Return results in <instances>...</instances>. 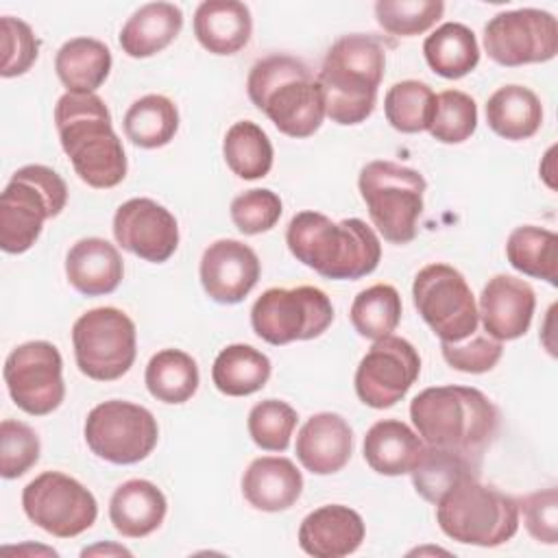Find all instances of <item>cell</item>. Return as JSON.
Wrapping results in <instances>:
<instances>
[{
    "label": "cell",
    "mask_w": 558,
    "mask_h": 558,
    "mask_svg": "<svg viewBox=\"0 0 558 558\" xmlns=\"http://www.w3.org/2000/svg\"><path fill=\"white\" fill-rule=\"evenodd\" d=\"M59 142L74 172L96 190H109L126 177V155L113 131L111 113L98 94L65 92L54 107Z\"/></svg>",
    "instance_id": "obj_1"
},
{
    "label": "cell",
    "mask_w": 558,
    "mask_h": 558,
    "mask_svg": "<svg viewBox=\"0 0 558 558\" xmlns=\"http://www.w3.org/2000/svg\"><path fill=\"white\" fill-rule=\"evenodd\" d=\"M290 253L325 279H362L381 259L377 233L360 218L333 222L320 211H299L288 222Z\"/></svg>",
    "instance_id": "obj_2"
},
{
    "label": "cell",
    "mask_w": 558,
    "mask_h": 558,
    "mask_svg": "<svg viewBox=\"0 0 558 558\" xmlns=\"http://www.w3.org/2000/svg\"><path fill=\"white\" fill-rule=\"evenodd\" d=\"M410 418L425 445L484 456L499 432L497 405L471 386H434L410 401Z\"/></svg>",
    "instance_id": "obj_3"
},
{
    "label": "cell",
    "mask_w": 558,
    "mask_h": 558,
    "mask_svg": "<svg viewBox=\"0 0 558 558\" xmlns=\"http://www.w3.org/2000/svg\"><path fill=\"white\" fill-rule=\"evenodd\" d=\"M388 46L395 44L364 33L342 35L331 44L316 76L325 94V113L331 122L351 126L373 113Z\"/></svg>",
    "instance_id": "obj_4"
},
{
    "label": "cell",
    "mask_w": 558,
    "mask_h": 558,
    "mask_svg": "<svg viewBox=\"0 0 558 558\" xmlns=\"http://www.w3.org/2000/svg\"><path fill=\"white\" fill-rule=\"evenodd\" d=\"M246 92L251 102L288 137L314 135L325 120V94L307 63L292 54H268L253 63Z\"/></svg>",
    "instance_id": "obj_5"
},
{
    "label": "cell",
    "mask_w": 558,
    "mask_h": 558,
    "mask_svg": "<svg viewBox=\"0 0 558 558\" xmlns=\"http://www.w3.org/2000/svg\"><path fill=\"white\" fill-rule=\"evenodd\" d=\"M440 530L464 545L497 547L519 530V504L510 495L466 477L451 486L436 504Z\"/></svg>",
    "instance_id": "obj_6"
},
{
    "label": "cell",
    "mask_w": 558,
    "mask_h": 558,
    "mask_svg": "<svg viewBox=\"0 0 558 558\" xmlns=\"http://www.w3.org/2000/svg\"><path fill=\"white\" fill-rule=\"evenodd\" d=\"M65 203L68 185L59 172L41 163L17 168L0 194V248L11 255L28 251Z\"/></svg>",
    "instance_id": "obj_7"
},
{
    "label": "cell",
    "mask_w": 558,
    "mask_h": 558,
    "mask_svg": "<svg viewBox=\"0 0 558 558\" xmlns=\"http://www.w3.org/2000/svg\"><path fill=\"white\" fill-rule=\"evenodd\" d=\"M357 187L375 229L390 244H408L416 238V220L423 211L425 179L418 170L377 159L360 170Z\"/></svg>",
    "instance_id": "obj_8"
},
{
    "label": "cell",
    "mask_w": 558,
    "mask_h": 558,
    "mask_svg": "<svg viewBox=\"0 0 558 558\" xmlns=\"http://www.w3.org/2000/svg\"><path fill=\"white\" fill-rule=\"evenodd\" d=\"M78 371L96 381H113L129 373L137 355L135 323L118 307H94L72 327Z\"/></svg>",
    "instance_id": "obj_9"
},
{
    "label": "cell",
    "mask_w": 558,
    "mask_h": 558,
    "mask_svg": "<svg viewBox=\"0 0 558 558\" xmlns=\"http://www.w3.org/2000/svg\"><path fill=\"white\" fill-rule=\"evenodd\" d=\"M414 307L440 342H462L480 327L475 296L460 270L449 264H427L412 283Z\"/></svg>",
    "instance_id": "obj_10"
},
{
    "label": "cell",
    "mask_w": 558,
    "mask_h": 558,
    "mask_svg": "<svg viewBox=\"0 0 558 558\" xmlns=\"http://www.w3.org/2000/svg\"><path fill=\"white\" fill-rule=\"evenodd\" d=\"M333 320L329 296L314 286L268 288L253 303V331L268 344L312 340L327 331Z\"/></svg>",
    "instance_id": "obj_11"
},
{
    "label": "cell",
    "mask_w": 558,
    "mask_h": 558,
    "mask_svg": "<svg viewBox=\"0 0 558 558\" xmlns=\"http://www.w3.org/2000/svg\"><path fill=\"white\" fill-rule=\"evenodd\" d=\"M83 434L87 447L98 458L111 464H135L155 449L159 425L144 405L109 399L92 408Z\"/></svg>",
    "instance_id": "obj_12"
},
{
    "label": "cell",
    "mask_w": 558,
    "mask_h": 558,
    "mask_svg": "<svg viewBox=\"0 0 558 558\" xmlns=\"http://www.w3.org/2000/svg\"><path fill=\"white\" fill-rule=\"evenodd\" d=\"M24 514L57 538H72L96 523V497L61 471H44L22 490Z\"/></svg>",
    "instance_id": "obj_13"
},
{
    "label": "cell",
    "mask_w": 558,
    "mask_h": 558,
    "mask_svg": "<svg viewBox=\"0 0 558 558\" xmlns=\"http://www.w3.org/2000/svg\"><path fill=\"white\" fill-rule=\"evenodd\" d=\"M2 375L13 403L31 416L54 412L65 397L63 360L52 342L31 340L15 347Z\"/></svg>",
    "instance_id": "obj_14"
},
{
    "label": "cell",
    "mask_w": 558,
    "mask_h": 558,
    "mask_svg": "<svg viewBox=\"0 0 558 558\" xmlns=\"http://www.w3.org/2000/svg\"><path fill=\"white\" fill-rule=\"evenodd\" d=\"M484 50L506 68L551 61L558 52L556 17L543 9L501 11L484 26Z\"/></svg>",
    "instance_id": "obj_15"
},
{
    "label": "cell",
    "mask_w": 558,
    "mask_h": 558,
    "mask_svg": "<svg viewBox=\"0 0 558 558\" xmlns=\"http://www.w3.org/2000/svg\"><path fill=\"white\" fill-rule=\"evenodd\" d=\"M421 373L418 351L399 336L373 340L355 371V392L368 408L384 410L401 401Z\"/></svg>",
    "instance_id": "obj_16"
},
{
    "label": "cell",
    "mask_w": 558,
    "mask_h": 558,
    "mask_svg": "<svg viewBox=\"0 0 558 558\" xmlns=\"http://www.w3.org/2000/svg\"><path fill=\"white\" fill-rule=\"evenodd\" d=\"M116 242L140 259L161 264L179 246L177 218L153 198H129L113 214Z\"/></svg>",
    "instance_id": "obj_17"
},
{
    "label": "cell",
    "mask_w": 558,
    "mask_h": 558,
    "mask_svg": "<svg viewBox=\"0 0 558 558\" xmlns=\"http://www.w3.org/2000/svg\"><path fill=\"white\" fill-rule=\"evenodd\" d=\"M201 283L207 296L222 305H235L255 288L262 266L257 253L240 240H216L201 257Z\"/></svg>",
    "instance_id": "obj_18"
},
{
    "label": "cell",
    "mask_w": 558,
    "mask_h": 558,
    "mask_svg": "<svg viewBox=\"0 0 558 558\" xmlns=\"http://www.w3.org/2000/svg\"><path fill=\"white\" fill-rule=\"evenodd\" d=\"M536 310V294L532 286L512 275H495L488 279L480 294V320L484 331L504 342L521 338Z\"/></svg>",
    "instance_id": "obj_19"
},
{
    "label": "cell",
    "mask_w": 558,
    "mask_h": 558,
    "mask_svg": "<svg viewBox=\"0 0 558 558\" xmlns=\"http://www.w3.org/2000/svg\"><path fill=\"white\" fill-rule=\"evenodd\" d=\"M362 517L342 504L312 510L299 527V545L314 558H342L353 554L364 541Z\"/></svg>",
    "instance_id": "obj_20"
},
{
    "label": "cell",
    "mask_w": 558,
    "mask_h": 558,
    "mask_svg": "<svg viewBox=\"0 0 558 558\" xmlns=\"http://www.w3.org/2000/svg\"><path fill=\"white\" fill-rule=\"evenodd\" d=\"M353 432L336 412L310 416L296 436V458L314 475L338 473L351 458Z\"/></svg>",
    "instance_id": "obj_21"
},
{
    "label": "cell",
    "mask_w": 558,
    "mask_h": 558,
    "mask_svg": "<svg viewBox=\"0 0 558 558\" xmlns=\"http://www.w3.org/2000/svg\"><path fill=\"white\" fill-rule=\"evenodd\" d=\"M244 499L264 512H281L296 504L303 493V475L296 464L281 456L255 458L242 475Z\"/></svg>",
    "instance_id": "obj_22"
},
{
    "label": "cell",
    "mask_w": 558,
    "mask_h": 558,
    "mask_svg": "<svg viewBox=\"0 0 558 558\" xmlns=\"http://www.w3.org/2000/svg\"><path fill=\"white\" fill-rule=\"evenodd\" d=\"M124 275L118 248L102 238H83L65 255V277L85 296L111 294Z\"/></svg>",
    "instance_id": "obj_23"
},
{
    "label": "cell",
    "mask_w": 558,
    "mask_h": 558,
    "mask_svg": "<svg viewBox=\"0 0 558 558\" xmlns=\"http://www.w3.org/2000/svg\"><path fill=\"white\" fill-rule=\"evenodd\" d=\"M364 460L379 475H405L418 464L425 442L403 421L384 418L371 425L364 436Z\"/></svg>",
    "instance_id": "obj_24"
},
{
    "label": "cell",
    "mask_w": 558,
    "mask_h": 558,
    "mask_svg": "<svg viewBox=\"0 0 558 558\" xmlns=\"http://www.w3.org/2000/svg\"><path fill=\"white\" fill-rule=\"evenodd\" d=\"M253 33L251 11L238 0H205L194 11V35L214 54L240 52Z\"/></svg>",
    "instance_id": "obj_25"
},
{
    "label": "cell",
    "mask_w": 558,
    "mask_h": 558,
    "mask_svg": "<svg viewBox=\"0 0 558 558\" xmlns=\"http://www.w3.org/2000/svg\"><path fill=\"white\" fill-rule=\"evenodd\" d=\"M166 512V495L148 480H129L120 484L109 501L111 525L126 538H144L153 534L163 523Z\"/></svg>",
    "instance_id": "obj_26"
},
{
    "label": "cell",
    "mask_w": 558,
    "mask_h": 558,
    "mask_svg": "<svg viewBox=\"0 0 558 558\" xmlns=\"http://www.w3.org/2000/svg\"><path fill=\"white\" fill-rule=\"evenodd\" d=\"M183 28V11L172 2L140 7L120 31V48L133 59H146L168 48Z\"/></svg>",
    "instance_id": "obj_27"
},
{
    "label": "cell",
    "mask_w": 558,
    "mask_h": 558,
    "mask_svg": "<svg viewBox=\"0 0 558 558\" xmlns=\"http://www.w3.org/2000/svg\"><path fill=\"white\" fill-rule=\"evenodd\" d=\"M54 70L72 94H96L111 72V50L94 37L68 39L54 57Z\"/></svg>",
    "instance_id": "obj_28"
},
{
    "label": "cell",
    "mask_w": 558,
    "mask_h": 558,
    "mask_svg": "<svg viewBox=\"0 0 558 558\" xmlns=\"http://www.w3.org/2000/svg\"><path fill=\"white\" fill-rule=\"evenodd\" d=\"M482 458L456 449L425 445L418 464L412 469L414 490L429 504H436L451 486L466 477H480Z\"/></svg>",
    "instance_id": "obj_29"
},
{
    "label": "cell",
    "mask_w": 558,
    "mask_h": 558,
    "mask_svg": "<svg viewBox=\"0 0 558 558\" xmlns=\"http://www.w3.org/2000/svg\"><path fill=\"white\" fill-rule=\"evenodd\" d=\"M486 122L504 140H527L541 129L543 105L530 87L504 85L486 100Z\"/></svg>",
    "instance_id": "obj_30"
},
{
    "label": "cell",
    "mask_w": 558,
    "mask_h": 558,
    "mask_svg": "<svg viewBox=\"0 0 558 558\" xmlns=\"http://www.w3.org/2000/svg\"><path fill=\"white\" fill-rule=\"evenodd\" d=\"M427 65L442 78H462L480 63L475 33L460 22H445L423 41Z\"/></svg>",
    "instance_id": "obj_31"
},
{
    "label": "cell",
    "mask_w": 558,
    "mask_h": 558,
    "mask_svg": "<svg viewBox=\"0 0 558 558\" xmlns=\"http://www.w3.org/2000/svg\"><path fill=\"white\" fill-rule=\"evenodd\" d=\"M270 360L251 344L225 347L211 366L214 386L227 397H246L266 386Z\"/></svg>",
    "instance_id": "obj_32"
},
{
    "label": "cell",
    "mask_w": 558,
    "mask_h": 558,
    "mask_svg": "<svg viewBox=\"0 0 558 558\" xmlns=\"http://www.w3.org/2000/svg\"><path fill=\"white\" fill-rule=\"evenodd\" d=\"M506 257L510 266L527 277L558 283V235L536 225L512 229L506 240Z\"/></svg>",
    "instance_id": "obj_33"
},
{
    "label": "cell",
    "mask_w": 558,
    "mask_h": 558,
    "mask_svg": "<svg viewBox=\"0 0 558 558\" xmlns=\"http://www.w3.org/2000/svg\"><path fill=\"white\" fill-rule=\"evenodd\" d=\"M148 392L161 403H185L198 390V366L194 357L181 349L157 351L144 373Z\"/></svg>",
    "instance_id": "obj_34"
},
{
    "label": "cell",
    "mask_w": 558,
    "mask_h": 558,
    "mask_svg": "<svg viewBox=\"0 0 558 558\" xmlns=\"http://www.w3.org/2000/svg\"><path fill=\"white\" fill-rule=\"evenodd\" d=\"M124 135L140 148H161L172 142L179 129L177 105L161 94L137 98L124 113Z\"/></svg>",
    "instance_id": "obj_35"
},
{
    "label": "cell",
    "mask_w": 558,
    "mask_h": 558,
    "mask_svg": "<svg viewBox=\"0 0 558 558\" xmlns=\"http://www.w3.org/2000/svg\"><path fill=\"white\" fill-rule=\"evenodd\" d=\"M227 166L240 179H262L272 168V144L268 135L251 120H240L229 126L222 140Z\"/></svg>",
    "instance_id": "obj_36"
},
{
    "label": "cell",
    "mask_w": 558,
    "mask_h": 558,
    "mask_svg": "<svg viewBox=\"0 0 558 558\" xmlns=\"http://www.w3.org/2000/svg\"><path fill=\"white\" fill-rule=\"evenodd\" d=\"M401 296L390 283H375L362 292L351 303V325L368 340H379L392 336L401 320Z\"/></svg>",
    "instance_id": "obj_37"
},
{
    "label": "cell",
    "mask_w": 558,
    "mask_h": 558,
    "mask_svg": "<svg viewBox=\"0 0 558 558\" xmlns=\"http://www.w3.org/2000/svg\"><path fill=\"white\" fill-rule=\"evenodd\" d=\"M436 94L423 81H399L384 96V113L392 129L401 133H421L434 118Z\"/></svg>",
    "instance_id": "obj_38"
},
{
    "label": "cell",
    "mask_w": 558,
    "mask_h": 558,
    "mask_svg": "<svg viewBox=\"0 0 558 558\" xmlns=\"http://www.w3.org/2000/svg\"><path fill=\"white\" fill-rule=\"evenodd\" d=\"M445 13L442 0H379L377 24L397 37H414L429 31Z\"/></svg>",
    "instance_id": "obj_39"
},
{
    "label": "cell",
    "mask_w": 558,
    "mask_h": 558,
    "mask_svg": "<svg viewBox=\"0 0 558 558\" xmlns=\"http://www.w3.org/2000/svg\"><path fill=\"white\" fill-rule=\"evenodd\" d=\"M477 129V105L460 89H445L436 96L429 133L442 144H460Z\"/></svg>",
    "instance_id": "obj_40"
},
{
    "label": "cell",
    "mask_w": 558,
    "mask_h": 558,
    "mask_svg": "<svg viewBox=\"0 0 558 558\" xmlns=\"http://www.w3.org/2000/svg\"><path fill=\"white\" fill-rule=\"evenodd\" d=\"M296 410L281 399H264L248 412V434L264 451H286L296 427Z\"/></svg>",
    "instance_id": "obj_41"
},
{
    "label": "cell",
    "mask_w": 558,
    "mask_h": 558,
    "mask_svg": "<svg viewBox=\"0 0 558 558\" xmlns=\"http://www.w3.org/2000/svg\"><path fill=\"white\" fill-rule=\"evenodd\" d=\"M39 436L22 421L4 418L0 423V475L4 480L22 477L39 460Z\"/></svg>",
    "instance_id": "obj_42"
},
{
    "label": "cell",
    "mask_w": 558,
    "mask_h": 558,
    "mask_svg": "<svg viewBox=\"0 0 558 558\" xmlns=\"http://www.w3.org/2000/svg\"><path fill=\"white\" fill-rule=\"evenodd\" d=\"M231 220L244 235H257L270 231L283 211L281 198L277 192L266 187L246 190L244 194L231 201Z\"/></svg>",
    "instance_id": "obj_43"
},
{
    "label": "cell",
    "mask_w": 558,
    "mask_h": 558,
    "mask_svg": "<svg viewBox=\"0 0 558 558\" xmlns=\"http://www.w3.org/2000/svg\"><path fill=\"white\" fill-rule=\"evenodd\" d=\"M0 31H2L0 74L4 78H11L28 72L39 54V39L35 37L33 28L20 17L4 15L0 17Z\"/></svg>",
    "instance_id": "obj_44"
},
{
    "label": "cell",
    "mask_w": 558,
    "mask_h": 558,
    "mask_svg": "<svg viewBox=\"0 0 558 558\" xmlns=\"http://www.w3.org/2000/svg\"><path fill=\"white\" fill-rule=\"evenodd\" d=\"M445 362L462 373H486L497 366L504 353V344L488 333L475 331L462 342H440Z\"/></svg>",
    "instance_id": "obj_45"
},
{
    "label": "cell",
    "mask_w": 558,
    "mask_h": 558,
    "mask_svg": "<svg viewBox=\"0 0 558 558\" xmlns=\"http://www.w3.org/2000/svg\"><path fill=\"white\" fill-rule=\"evenodd\" d=\"M519 504V512H523L525 527L532 538L545 545H554L558 541V493L556 488H545L530 493Z\"/></svg>",
    "instance_id": "obj_46"
}]
</instances>
